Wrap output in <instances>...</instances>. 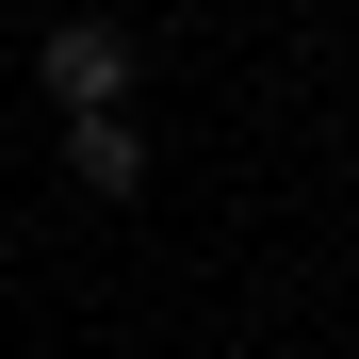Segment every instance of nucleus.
<instances>
[{
	"instance_id": "f257e3e1",
	"label": "nucleus",
	"mask_w": 359,
	"mask_h": 359,
	"mask_svg": "<svg viewBox=\"0 0 359 359\" xmlns=\"http://www.w3.org/2000/svg\"><path fill=\"white\" fill-rule=\"evenodd\" d=\"M131 66H147V49L114 33V17H66V33L33 49V82L66 98V114H131Z\"/></svg>"
},
{
	"instance_id": "f03ea898",
	"label": "nucleus",
	"mask_w": 359,
	"mask_h": 359,
	"mask_svg": "<svg viewBox=\"0 0 359 359\" xmlns=\"http://www.w3.org/2000/svg\"><path fill=\"white\" fill-rule=\"evenodd\" d=\"M66 180L82 196H147V131L131 114H66Z\"/></svg>"
}]
</instances>
